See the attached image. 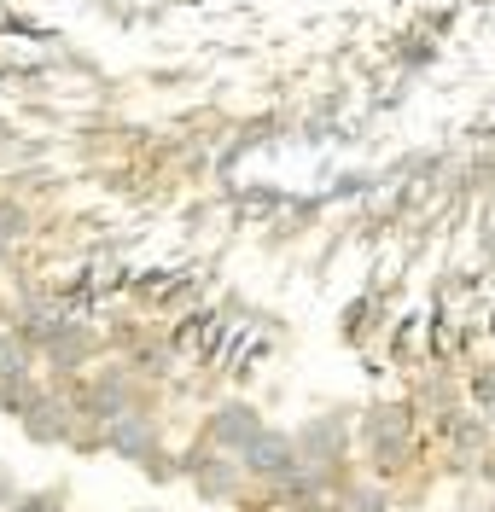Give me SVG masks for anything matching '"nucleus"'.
Here are the masks:
<instances>
[{"label":"nucleus","instance_id":"obj_1","mask_svg":"<svg viewBox=\"0 0 495 512\" xmlns=\"http://www.w3.org/2000/svg\"><path fill=\"white\" fill-rule=\"evenodd\" d=\"M239 466L251 472V478L263 483H292L297 466H303V454H297V437H280V431H257L251 443L239 448Z\"/></svg>","mask_w":495,"mask_h":512},{"label":"nucleus","instance_id":"obj_8","mask_svg":"<svg viewBox=\"0 0 495 512\" xmlns=\"http://www.w3.org/2000/svg\"><path fill=\"white\" fill-rule=\"evenodd\" d=\"M30 379V338L24 332H0V384Z\"/></svg>","mask_w":495,"mask_h":512},{"label":"nucleus","instance_id":"obj_12","mask_svg":"<svg viewBox=\"0 0 495 512\" xmlns=\"http://www.w3.org/2000/svg\"><path fill=\"white\" fill-rule=\"evenodd\" d=\"M12 495H18V489H12V472L0 466V507H12Z\"/></svg>","mask_w":495,"mask_h":512},{"label":"nucleus","instance_id":"obj_7","mask_svg":"<svg viewBox=\"0 0 495 512\" xmlns=\"http://www.w3.org/2000/svg\"><path fill=\"white\" fill-rule=\"evenodd\" d=\"M24 431H30L35 443H59V437H65V402L30 396V408H24Z\"/></svg>","mask_w":495,"mask_h":512},{"label":"nucleus","instance_id":"obj_4","mask_svg":"<svg viewBox=\"0 0 495 512\" xmlns=\"http://www.w3.org/2000/svg\"><path fill=\"white\" fill-rule=\"evenodd\" d=\"M367 443H373V454H379L385 466H396V460L408 454V414H402V408H373V414H367Z\"/></svg>","mask_w":495,"mask_h":512},{"label":"nucleus","instance_id":"obj_10","mask_svg":"<svg viewBox=\"0 0 495 512\" xmlns=\"http://www.w3.org/2000/svg\"><path fill=\"white\" fill-rule=\"evenodd\" d=\"M12 512H65V501L47 489V495H24V501H12Z\"/></svg>","mask_w":495,"mask_h":512},{"label":"nucleus","instance_id":"obj_3","mask_svg":"<svg viewBox=\"0 0 495 512\" xmlns=\"http://www.w3.org/2000/svg\"><path fill=\"white\" fill-rule=\"evenodd\" d=\"M257 431H263V419H257V408H245V402H228L222 414L210 419V443H216V454H239Z\"/></svg>","mask_w":495,"mask_h":512},{"label":"nucleus","instance_id":"obj_13","mask_svg":"<svg viewBox=\"0 0 495 512\" xmlns=\"http://www.w3.org/2000/svg\"><path fill=\"white\" fill-rule=\"evenodd\" d=\"M0 256H6V239H0Z\"/></svg>","mask_w":495,"mask_h":512},{"label":"nucleus","instance_id":"obj_11","mask_svg":"<svg viewBox=\"0 0 495 512\" xmlns=\"http://www.w3.org/2000/svg\"><path fill=\"white\" fill-rule=\"evenodd\" d=\"M30 227V216L18 210V204H0V239H12V233H24Z\"/></svg>","mask_w":495,"mask_h":512},{"label":"nucleus","instance_id":"obj_6","mask_svg":"<svg viewBox=\"0 0 495 512\" xmlns=\"http://www.w3.org/2000/svg\"><path fill=\"white\" fill-rule=\"evenodd\" d=\"M105 443L117 448V454H129V460H152V448H158V431H152V419L123 414V419H111Z\"/></svg>","mask_w":495,"mask_h":512},{"label":"nucleus","instance_id":"obj_9","mask_svg":"<svg viewBox=\"0 0 495 512\" xmlns=\"http://www.w3.org/2000/svg\"><path fill=\"white\" fill-rule=\"evenodd\" d=\"M338 512H385V495L379 489H344L338 495Z\"/></svg>","mask_w":495,"mask_h":512},{"label":"nucleus","instance_id":"obj_2","mask_svg":"<svg viewBox=\"0 0 495 512\" xmlns=\"http://www.w3.org/2000/svg\"><path fill=\"white\" fill-rule=\"evenodd\" d=\"M344 448H350V425H344V414H321V419H309V425L297 431V454H303V466H332Z\"/></svg>","mask_w":495,"mask_h":512},{"label":"nucleus","instance_id":"obj_5","mask_svg":"<svg viewBox=\"0 0 495 512\" xmlns=\"http://www.w3.org/2000/svg\"><path fill=\"white\" fill-rule=\"evenodd\" d=\"M187 478H198L204 501H233V489H239V472L228 460H216V448H193L187 454Z\"/></svg>","mask_w":495,"mask_h":512}]
</instances>
